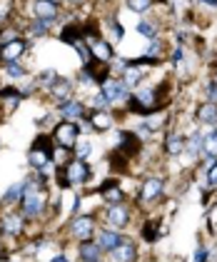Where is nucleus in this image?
Segmentation results:
<instances>
[{"label":"nucleus","instance_id":"nucleus-1","mask_svg":"<svg viewBox=\"0 0 217 262\" xmlns=\"http://www.w3.org/2000/svg\"><path fill=\"white\" fill-rule=\"evenodd\" d=\"M50 152H53V140L45 138V135H40L38 140H35V145L30 147V152H28V162H30L35 170H48Z\"/></svg>","mask_w":217,"mask_h":262},{"label":"nucleus","instance_id":"nucleus-2","mask_svg":"<svg viewBox=\"0 0 217 262\" xmlns=\"http://www.w3.org/2000/svg\"><path fill=\"white\" fill-rule=\"evenodd\" d=\"M78 135H80V125L73 120L60 122L58 127L53 130V140L58 142L60 147H65V150H70V147L78 145Z\"/></svg>","mask_w":217,"mask_h":262},{"label":"nucleus","instance_id":"nucleus-3","mask_svg":"<svg viewBox=\"0 0 217 262\" xmlns=\"http://www.w3.org/2000/svg\"><path fill=\"white\" fill-rule=\"evenodd\" d=\"M100 93L107 98V102L113 105V102H122V100H130V88L125 85L122 80H118V78H107V80L100 85Z\"/></svg>","mask_w":217,"mask_h":262},{"label":"nucleus","instance_id":"nucleus-4","mask_svg":"<svg viewBox=\"0 0 217 262\" xmlns=\"http://www.w3.org/2000/svg\"><path fill=\"white\" fill-rule=\"evenodd\" d=\"M70 232L80 242L93 240L95 237V215H78L73 220V225H70Z\"/></svg>","mask_w":217,"mask_h":262},{"label":"nucleus","instance_id":"nucleus-5","mask_svg":"<svg viewBox=\"0 0 217 262\" xmlns=\"http://www.w3.org/2000/svg\"><path fill=\"white\" fill-rule=\"evenodd\" d=\"M65 180H68V185H85V182L90 180V167H88V162L75 158V160L65 167Z\"/></svg>","mask_w":217,"mask_h":262},{"label":"nucleus","instance_id":"nucleus-6","mask_svg":"<svg viewBox=\"0 0 217 262\" xmlns=\"http://www.w3.org/2000/svg\"><path fill=\"white\" fill-rule=\"evenodd\" d=\"M48 90L53 93V100L58 102V107H60V105H65V102L75 100V98H73V82L68 80V78H60V75H58V80L53 82Z\"/></svg>","mask_w":217,"mask_h":262},{"label":"nucleus","instance_id":"nucleus-7","mask_svg":"<svg viewBox=\"0 0 217 262\" xmlns=\"http://www.w3.org/2000/svg\"><path fill=\"white\" fill-rule=\"evenodd\" d=\"M105 220L110 222V227H115V230H122L127 222H130V210L120 202V205H110L107 207V212H105Z\"/></svg>","mask_w":217,"mask_h":262},{"label":"nucleus","instance_id":"nucleus-8","mask_svg":"<svg viewBox=\"0 0 217 262\" xmlns=\"http://www.w3.org/2000/svg\"><path fill=\"white\" fill-rule=\"evenodd\" d=\"M110 255H113V262H135L138 260V247H135L133 240H125V237H122V242H120Z\"/></svg>","mask_w":217,"mask_h":262},{"label":"nucleus","instance_id":"nucleus-9","mask_svg":"<svg viewBox=\"0 0 217 262\" xmlns=\"http://www.w3.org/2000/svg\"><path fill=\"white\" fill-rule=\"evenodd\" d=\"M25 40H13V42H8V45H3L0 48V60L3 62H18L23 55H25Z\"/></svg>","mask_w":217,"mask_h":262},{"label":"nucleus","instance_id":"nucleus-10","mask_svg":"<svg viewBox=\"0 0 217 262\" xmlns=\"http://www.w3.org/2000/svg\"><path fill=\"white\" fill-rule=\"evenodd\" d=\"M95 242L102 247V252H113L120 242H122V235H120L115 227H110V230H98V237H95Z\"/></svg>","mask_w":217,"mask_h":262},{"label":"nucleus","instance_id":"nucleus-11","mask_svg":"<svg viewBox=\"0 0 217 262\" xmlns=\"http://www.w3.org/2000/svg\"><path fill=\"white\" fill-rule=\"evenodd\" d=\"M162 190H165V182L162 178H147V180L142 182V190H140V198L145 202L150 200H158L160 195H162Z\"/></svg>","mask_w":217,"mask_h":262},{"label":"nucleus","instance_id":"nucleus-12","mask_svg":"<svg viewBox=\"0 0 217 262\" xmlns=\"http://www.w3.org/2000/svg\"><path fill=\"white\" fill-rule=\"evenodd\" d=\"M60 115L65 118V120H82V118H88V107H85V102L80 100H70L65 102V105H60Z\"/></svg>","mask_w":217,"mask_h":262},{"label":"nucleus","instance_id":"nucleus-13","mask_svg":"<svg viewBox=\"0 0 217 262\" xmlns=\"http://www.w3.org/2000/svg\"><path fill=\"white\" fill-rule=\"evenodd\" d=\"M88 120H90V127L93 130H98V133H105V130H110L113 127V115L107 113V110H93V113H88Z\"/></svg>","mask_w":217,"mask_h":262},{"label":"nucleus","instance_id":"nucleus-14","mask_svg":"<svg viewBox=\"0 0 217 262\" xmlns=\"http://www.w3.org/2000/svg\"><path fill=\"white\" fill-rule=\"evenodd\" d=\"M33 15H35L38 20L53 23L55 18H58V5H55V3H48V0H35V5H33Z\"/></svg>","mask_w":217,"mask_h":262},{"label":"nucleus","instance_id":"nucleus-15","mask_svg":"<svg viewBox=\"0 0 217 262\" xmlns=\"http://www.w3.org/2000/svg\"><path fill=\"white\" fill-rule=\"evenodd\" d=\"M78 255L82 262H100V257H102V247H100L95 240H85V242H80Z\"/></svg>","mask_w":217,"mask_h":262},{"label":"nucleus","instance_id":"nucleus-16","mask_svg":"<svg viewBox=\"0 0 217 262\" xmlns=\"http://www.w3.org/2000/svg\"><path fill=\"white\" fill-rule=\"evenodd\" d=\"M145 78H147V73H145L140 65H135V62H130V65H127V70L122 73V82H125L130 90H135V88H138Z\"/></svg>","mask_w":217,"mask_h":262},{"label":"nucleus","instance_id":"nucleus-17","mask_svg":"<svg viewBox=\"0 0 217 262\" xmlns=\"http://www.w3.org/2000/svg\"><path fill=\"white\" fill-rule=\"evenodd\" d=\"M185 152L190 158H202L205 155V133H192L185 140Z\"/></svg>","mask_w":217,"mask_h":262},{"label":"nucleus","instance_id":"nucleus-18","mask_svg":"<svg viewBox=\"0 0 217 262\" xmlns=\"http://www.w3.org/2000/svg\"><path fill=\"white\" fill-rule=\"evenodd\" d=\"M90 53H93V60L98 62H113V45L105 42L102 38L95 42H90Z\"/></svg>","mask_w":217,"mask_h":262},{"label":"nucleus","instance_id":"nucleus-19","mask_svg":"<svg viewBox=\"0 0 217 262\" xmlns=\"http://www.w3.org/2000/svg\"><path fill=\"white\" fill-rule=\"evenodd\" d=\"M0 225H3V232H8V235H20L23 232V217L18 212H5Z\"/></svg>","mask_w":217,"mask_h":262},{"label":"nucleus","instance_id":"nucleus-20","mask_svg":"<svg viewBox=\"0 0 217 262\" xmlns=\"http://www.w3.org/2000/svg\"><path fill=\"white\" fill-rule=\"evenodd\" d=\"M25 190H28V178L25 180H20V182H15V185H10L8 187V192L3 195V205H13V202H18V200H23V195H25Z\"/></svg>","mask_w":217,"mask_h":262},{"label":"nucleus","instance_id":"nucleus-21","mask_svg":"<svg viewBox=\"0 0 217 262\" xmlns=\"http://www.w3.org/2000/svg\"><path fill=\"white\" fill-rule=\"evenodd\" d=\"M198 120L202 125H217V105L215 102H202L198 107Z\"/></svg>","mask_w":217,"mask_h":262},{"label":"nucleus","instance_id":"nucleus-22","mask_svg":"<svg viewBox=\"0 0 217 262\" xmlns=\"http://www.w3.org/2000/svg\"><path fill=\"white\" fill-rule=\"evenodd\" d=\"M165 150H167V155H172V158H178L185 152V138L180 135V133H167V140H165Z\"/></svg>","mask_w":217,"mask_h":262},{"label":"nucleus","instance_id":"nucleus-23","mask_svg":"<svg viewBox=\"0 0 217 262\" xmlns=\"http://www.w3.org/2000/svg\"><path fill=\"white\" fill-rule=\"evenodd\" d=\"M135 30H138L142 38H147V40H155V38H158V28L150 20H138L135 23Z\"/></svg>","mask_w":217,"mask_h":262},{"label":"nucleus","instance_id":"nucleus-24","mask_svg":"<svg viewBox=\"0 0 217 262\" xmlns=\"http://www.w3.org/2000/svg\"><path fill=\"white\" fill-rule=\"evenodd\" d=\"M102 198L107 205H120V202L125 200V195H122V190H120L118 185H113V187H107L105 192H102Z\"/></svg>","mask_w":217,"mask_h":262},{"label":"nucleus","instance_id":"nucleus-25","mask_svg":"<svg viewBox=\"0 0 217 262\" xmlns=\"http://www.w3.org/2000/svg\"><path fill=\"white\" fill-rule=\"evenodd\" d=\"M48 28H50V23L48 20H38V18H35V23H30L28 33H30L33 38H42V35L48 33Z\"/></svg>","mask_w":217,"mask_h":262},{"label":"nucleus","instance_id":"nucleus-26","mask_svg":"<svg viewBox=\"0 0 217 262\" xmlns=\"http://www.w3.org/2000/svg\"><path fill=\"white\" fill-rule=\"evenodd\" d=\"M150 60H155L160 62V58H162V42L155 38V40H150V45H147V53H145Z\"/></svg>","mask_w":217,"mask_h":262},{"label":"nucleus","instance_id":"nucleus-27","mask_svg":"<svg viewBox=\"0 0 217 262\" xmlns=\"http://www.w3.org/2000/svg\"><path fill=\"white\" fill-rule=\"evenodd\" d=\"M155 5V0H127V8L133 10V13H145V10H150Z\"/></svg>","mask_w":217,"mask_h":262},{"label":"nucleus","instance_id":"nucleus-28","mask_svg":"<svg viewBox=\"0 0 217 262\" xmlns=\"http://www.w3.org/2000/svg\"><path fill=\"white\" fill-rule=\"evenodd\" d=\"M5 73H8L10 78H15V80L25 78V68H23L20 62H5Z\"/></svg>","mask_w":217,"mask_h":262},{"label":"nucleus","instance_id":"nucleus-29","mask_svg":"<svg viewBox=\"0 0 217 262\" xmlns=\"http://www.w3.org/2000/svg\"><path fill=\"white\" fill-rule=\"evenodd\" d=\"M90 152H93V145H90L88 140H82V142L75 145V158H78V160H85Z\"/></svg>","mask_w":217,"mask_h":262},{"label":"nucleus","instance_id":"nucleus-30","mask_svg":"<svg viewBox=\"0 0 217 262\" xmlns=\"http://www.w3.org/2000/svg\"><path fill=\"white\" fill-rule=\"evenodd\" d=\"M207 102H215L217 105V70L212 75V80H210V85H207Z\"/></svg>","mask_w":217,"mask_h":262},{"label":"nucleus","instance_id":"nucleus-31","mask_svg":"<svg viewBox=\"0 0 217 262\" xmlns=\"http://www.w3.org/2000/svg\"><path fill=\"white\" fill-rule=\"evenodd\" d=\"M90 105H93L95 110H107V105H110V102H107V98H105L102 93H98V95H93V100H90Z\"/></svg>","mask_w":217,"mask_h":262},{"label":"nucleus","instance_id":"nucleus-32","mask_svg":"<svg viewBox=\"0 0 217 262\" xmlns=\"http://www.w3.org/2000/svg\"><path fill=\"white\" fill-rule=\"evenodd\" d=\"M13 40H18V35H15V30H3V35H0V48L3 45H8V42H13Z\"/></svg>","mask_w":217,"mask_h":262},{"label":"nucleus","instance_id":"nucleus-33","mask_svg":"<svg viewBox=\"0 0 217 262\" xmlns=\"http://www.w3.org/2000/svg\"><path fill=\"white\" fill-rule=\"evenodd\" d=\"M207 182H210V187H215L217 190V162L212 167H207Z\"/></svg>","mask_w":217,"mask_h":262},{"label":"nucleus","instance_id":"nucleus-34","mask_svg":"<svg viewBox=\"0 0 217 262\" xmlns=\"http://www.w3.org/2000/svg\"><path fill=\"white\" fill-rule=\"evenodd\" d=\"M153 227H155V222H153V220H150L147 225H145V227H142V232H145L142 237H145L147 242H155V235H153Z\"/></svg>","mask_w":217,"mask_h":262},{"label":"nucleus","instance_id":"nucleus-35","mask_svg":"<svg viewBox=\"0 0 217 262\" xmlns=\"http://www.w3.org/2000/svg\"><path fill=\"white\" fill-rule=\"evenodd\" d=\"M207 257H210L207 247H198V250H195V262H207Z\"/></svg>","mask_w":217,"mask_h":262},{"label":"nucleus","instance_id":"nucleus-36","mask_svg":"<svg viewBox=\"0 0 217 262\" xmlns=\"http://www.w3.org/2000/svg\"><path fill=\"white\" fill-rule=\"evenodd\" d=\"M182 60H185V50H182V48H175V50H172V62L178 65V62H182Z\"/></svg>","mask_w":217,"mask_h":262},{"label":"nucleus","instance_id":"nucleus-37","mask_svg":"<svg viewBox=\"0 0 217 262\" xmlns=\"http://www.w3.org/2000/svg\"><path fill=\"white\" fill-rule=\"evenodd\" d=\"M212 225H217V207L212 210Z\"/></svg>","mask_w":217,"mask_h":262},{"label":"nucleus","instance_id":"nucleus-38","mask_svg":"<svg viewBox=\"0 0 217 262\" xmlns=\"http://www.w3.org/2000/svg\"><path fill=\"white\" fill-rule=\"evenodd\" d=\"M48 3H55V5H58V3H60V0H48Z\"/></svg>","mask_w":217,"mask_h":262},{"label":"nucleus","instance_id":"nucleus-39","mask_svg":"<svg viewBox=\"0 0 217 262\" xmlns=\"http://www.w3.org/2000/svg\"><path fill=\"white\" fill-rule=\"evenodd\" d=\"M68 3H82V0H68Z\"/></svg>","mask_w":217,"mask_h":262},{"label":"nucleus","instance_id":"nucleus-40","mask_svg":"<svg viewBox=\"0 0 217 262\" xmlns=\"http://www.w3.org/2000/svg\"><path fill=\"white\" fill-rule=\"evenodd\" d=\"M8 262H18V260H8Z\"/></svg>","mask_w":217,"mask_h":262},{"label":"nucleus","instance_id":"nucleus-41","mask_svg":"<svg viewBox=\"0 0 217 262\" xmlns=\"http://www.w3.org/2000/svg\"><path fill=\"white\" fill-rule=\"evenodd\" d=\"M0 23H3V15H0Z\"/></svg>","mask_w":217,"mask_h":262}]
</instances>
